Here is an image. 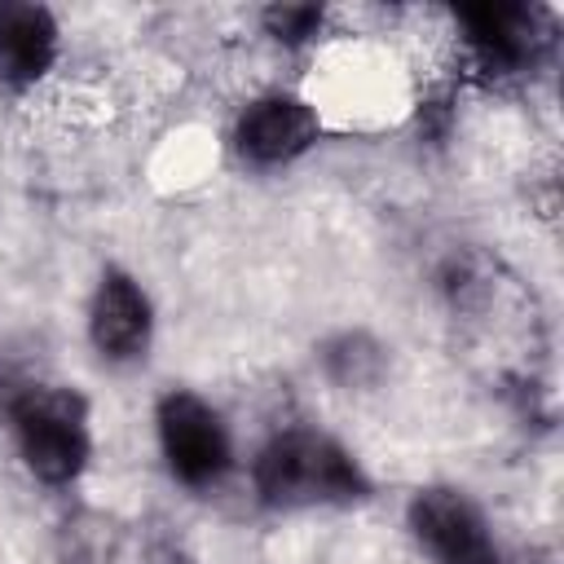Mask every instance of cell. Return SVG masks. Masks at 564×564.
Instances as JSON below:
<instances>
[{"label":"cell","mask_w":564,"mask_h":564,"mask_svg":"<svg viewBox=\"0 0 564 564\" xmlns=\"http://www.w3.org/2000/svg\"><path fill=\"white\" fill-rule=\"evenodd\" d=\"M256 498L273 511L304 507H352L370 498V476L361 463L317 427H282L251 458Z\"/></svg>","instance_id":"cell-1"},{"label":"cell","mask_w":564,"mask_h":564,"mask_svg":"<svg viewBox=\"0 0 564 564\" xmlns=\"http://www.w3.org/2000/svg\"><path fill=\"white\" fill-rule=\"evenodd\" d=\"M0 419L22 467L44 485H70L93 454L88 401L66 383L4 379Z\"/></svg>","instance_id":"cell-2"},{"label":"cell","mask_w":564,"mask_h":564,"mask_svg":"<svg viewBox=\"0 0 564 564\" xmlns=\"http://www.w3.org/2000/svg\"><path fill=\"white\" fill-rule=\"evenodd\" d=\"M471 66L485 79H524L533 75L555 44V18L538 4H463L454 9Z\"/></svg>","instance_id":"cell-3"},{"label":"cell","mask_w":564,"mask_h":564,"mask_svg":"<svg viewBox=\"0 0 564 564\" xmlns=\"http://www.w3.org/2000/svg\"><path fill=\"white\" fill-rule=\"evenodd\" d=\"M154 427H159V454H163L172 480H181L185 489H212L234 467L229 427L203 397H194L185 388L163 392V401L154 410Z\"/></svg>","instance_id":"cell-4"},{"label":"cell","mask_w":564,"mask_h":564,"mask_svg":"<svg viewBox=\"0 0 564 564\" xmlns=\"http://www.w3.org/2000/svg\"><path fill=\"white\" fill-rule=\"evenodd\" d=\"M410 533L432 564H507L485 511L454 485H427L410 498Z\"/></svg>","instance_id":"cell-5"},{"label":"cell","mask_w":564,"mask_h":564,"mask_svg":"<svg viewBox=\"0 0 564 564\" xmlns=\"http://www.w3.org/2000/svg\"><path fill=\"white\" fill-rule=\"evenodd\" d=\"M322 137V119L308 101L273 93L251 101L234 123V150L256 167H282L313 150Z\"/></svg>","instance_id":"cell-6"},{"label":"cell","mask_w":564,"mask_h":564,"mask_svg":"<svg viewBox=\"0 0 564 564\" xmlns=\"http://www.w3.org/2000/svg\"><path fill=\"white\" fill-rule=\"evenodd\" d=\"M150 335H154V308H150L145 286L123 269H106L88 304L93 348L106 361H137L150 348Z\"/></svg>","instance_id":"cell-7"},{"label":"cell","mask_w":564,"mask_h":564,"mask_svg":"<svg viewBox=\"0 0 564 564\" xmlns=\"http://www.w3.org/2000/svg\"><path fill=\"white\" fill-rule=\"evenodd\" d=\"M57 62V18L31 0H0V88L22 93Z\"/></svg>","instance_id":"cell-8"},{"label":"cell","mask_w":564,"mask_h":564,"mask_svg":"<svg viewBox=\"0 0 564 564\" xmlns=\"http://www.w3.org/2000/svg\"><path fill=\"white\" fill-rule=\"evenodd\" d=\"M322 370L339 388H366L383 370V348L370 335H361V330H344V335L322 344Z\"/></svg>","instance_id":"cell-9"},{"label":"cell","mask_w":564,"mask_h":564,"mask_svg":"<svg viewBox=\"0 0 564 564\" xmlns=\"http://www.w3.org/2000/svg\"><path fill=\"white\" fill-rule=\"evenodd\" d=\"M322 26V9L317 4H273L264 9V31L278 40V44H308Z\"/></svg>","instance_id":"cell-10"}]
</instances>
